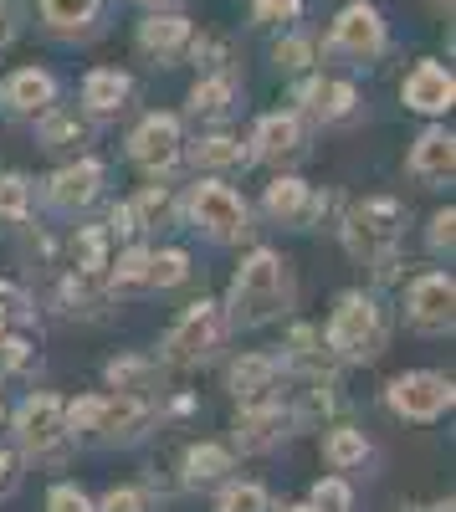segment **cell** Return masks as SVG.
<instances>
[{"mask_svg":"<svg viewBox=\"0 0 456 512\" xmlns=\"http://www.w3.org/2000/svg\"><path fill=\"white\" fill-rule=\"evenodd\" d=\"M226 338V313L216 303H190L180 313V323L164 333V359L170 364H200L221 349Z\"/></svg>","mask_w":456,"mask_h":512,"instance_id":"cell-5","label":"cell"},{"mask_svg":"<svg viewBox=\"0 0 456 512\" xmlns=\"http://www.w3.org/2000/svg\"><path fill=\"white\" fill-rule=\"evenodd\" d=\"M0 415H6V405H0Z\"/></svg>","mask_w":456,"mask_h":512,"instance_id":"cell-47","label":"cell"},{"mask_svg":"<svg viewBox=\"0 0 456 512\" xmlns=\"http://www.w3.org/2000/svg\"><path fill=\"white\" fill-rule=\"evenodd\" d=\"M62 415H67V431L77 436H93V425H98V415H103V395H82V400H72V405H62Z\"/></svg>","mask_w":456,"mask_h":512,"instance_id":"cell-36","label":"cell"},{"mask_svg":"<svg viewBox=\"0 0 456 512\" xmlns=\"http://www.w3.org/2000/svg\"><path fill=\"white\" fill-rule=\"evenodd\" d=\"M108 282H113V292H144L149 287V251L144 246H129L118 256V267L108 272Z\"/></svg>","mask_w":456,"mask_h":512,"instance_id":"cell-30","label":"cell"},{"mask_svg":"<svg viewBox=\"0 0 456 512\" xmlns=\"http://www.w3.org/2000/svg\"><path fill=\"white\" fill-rule=\"evenodd\" d=\"M67 415H62V400L57 395H31L21 410H16V441L31 451V456H62L67 446Z\"/></svg>","mask_w":456,"mask_h":512,"instance_id":"cell-7","label":"cell"},{"mask_svg":"<svg viewBox=\"0 0 456 512\" xmlns=\"http://www.w3.org/2000/svg\"><path fill=\"white\" fill-rule=\"evenodd\" d=\"M267 216L277 221V226H308L318 210H323V200L313 195V185H303L298 175H282V180H272L267 185Z\"/></svg>","mask_w":456,"mask_h":512,"instance_id":"cell-14","label":"cell"},{"mask_svg":"<svg viewBox=\"0 0 456 512\" xmlns=\"http://www.w3.org/2000/svg\"><path fill=\"white\" fill-rule=\"evenodd\" d=\"M400 231H405V205L390 200V195H375L354 205L344 216V246L349 256H359V262H380V256H390L400 246Z\"/></svg>","mask_w":456,"mask_h":512,"instance_id":"cell-3","label":"cell"},{"mask_svg":"<svg viewBox=\"0 0 456 512\" xmlns=\"http://www.w3.org/2000/svg\"><path fill=\"white\" fill-rule=\"evenodd\" d=\"M277 359L272 354H241L236 364H231V395L241 400V405H257V400H267L272 395V384H277Z\"/></svg>","mask_w":456,"mask_h":512,"instance_id":"cell-19","label":"cell"},{"mask_svg":"<svg viewBox=\"0 0 456 512\" xmlns=\"http://www.w3.org/2000/svg\"><path fill=\"white\" fill-rule=\"evenodd\" d=\"M36 134H41V149H52V154H62V149H77L82 139H88V123H82L77 113H67V108H47V113H41V128H36Z\"/></svg>","mask_w":456,"mask_h":512,"instance_id":"cell-25","label":"cell"},{"mask_svg":"<svg viewBox=\"0 0 456 512\" xmlns=\"http://www.w3.org/2000/svg\"><path fill=\"white\" fill-rule=\"evenodd\" d=\"M154 374H159V369H154L149 359H134V354L108 364V384H113V390H123V395H144L149 384H154Z\"/></svg>","mask_w":456,"mask_h":512,"instance_id":"cell-31","label":"cell"},{"mask_svg":"<svg viewBox=\"0 0 456 512\" xmlns=\"http://www.w3.org/2000/svg\"><path fill=\"white\" fill-rule=\"evenodd\" d=\"M16 482H21V472H16V456L0 446V497H11L16 492Z\"/></svg>","mask_w":456,"mask_h":512,"instance_id":"cell-45","label":"cell"},{"mask_svg":"<svg viewBox=\"0 0 456 512\" xmlns=\"http://www.w3.org/2000/svg\"><path fill=\"white\" fill-rule=\"evenodd\" d=\"M293 512H354V497H349V487L339 477H323L313 487V497L303 507H293Z\"/></svg>","mask_w":456,"mask_h":512,"instance_id":"cell-35","label":"cell"},{"mask_svg":"<svg viewBox=\"0 0 456 512\" xmlns=\"http://www.w3.org/2000/svg\"><path fill=\"white\" fill-rule=\"evenodd\" d=\"M231 472V451L216 441H200L185 451V487H216Z\"/></svg>","mask_w":456,"mask_h":512,"instance_id":"cell-24","label":"cell"},{"mask_svg":"<svg viewBox=\"0 0 456 512\" xmlns=\"http://www.w3.org/2000/svg\"><path fill=\"white\" fill-rule=\"evenodd\" d=\"M456 390H451V379L446 374H431V369H416V374H400L390 379V390H385V405L400 415V420H416V425H431L451 410Z\"/></svg>","mask_w":456,"mask_h":512,"instance_id":"cell-6","label":"cell"},{"mask_svg":"<svg viewBox=\"0 0 456 512\" xmlns=\"http://www.w3.org/2000/svg\"><path fill=\"white\" fill-rule=\"evenodd\" d=\"M328 52H339V57H354V62H375L385 52V21L380 11H369V6H349L334 31H328Z\"/></svg>","mask_w":456,"mask_h":512,"instance_id":"cell-9","label":"cell"},{"mask_svg":"<svg viewBox=\"0 0 456 512\" xmlns=\"http://www.w3.org/2000/svg\"><path fill=\"white\" fill-rule=\"evenodd\" d=\"M144 226H139V216H134V205L129 200H123V205H113V216H108V236H123V241H129V236H139Z\"/></svg>","mask_w":456,"mask_h":512,"instance_id":"cell-42","label":"cell"},{"mask_svg":"<svg viewBox=\"0 0 456 512\" xmlns=\"http://www.w3.org/2000/svg\"><path fill=\"white\" fill-rule=\"evenodd\" d=\"M328 349L349 364H369L385 354V318L375 308V297H364V292L339 297L334 318H328Z\"/></svg>","mask_w":456,"mask_h":512,"instance_id":"cell-2","label":"cell"},{"mask_svg":"<svg viewBox=\"0 0 456 512\" xmlns=\"http://www.w3.org/2000/svg\"><path fill=\"white\" fill-rule=\"evenodd\" d=\"M451 241H456V210L446 205L431 216V251H451Z\"/></svg>","mask_w":456,"mask_h":512,"instance_id":"cell-41","label":"cell"},{"mask_svg":"<svg viewBox=\"0 0 456 512\" xmlns=\"http://www.w3.org/2000/svg\"><path fill=\"white\" fill-rule=\"evenodd\" d=\"M246 154L267 159V164H282V159L303 154V123H298V113H267V118L257 123L252 149H246Z\"/></svg>","mask_w":456,"mask_h":512,"instance_id":"cell-15","label":"cell"},{"mask_svg":"<svg viewBox=\"0 0 456 512\" xmlns=\"http://www.w3.org/2000/svg\"><path fill=\"white\" fill-rule=\"evenodd\" d=\"M31 216V185L21 175H0V221L21 226Z\"/></svg>","mask_w":456,"mask_h":512,"instance_id":"cell-33","label":"cell"},{"mask_svg":"<svg viewBox=\"0 0 456 512\" xmlns=\"http://www.w3.org/2000/svg\"><path fill=\"white\" fill-rule=\"evenodd\" d=\"M103 190V164L98 159H77V164H62L52 185H47V200L57 210H82V205H93Z\"/></svg>","mask_w":456,"mask_h":512,"instance_id":"cell-13","label":"cell"},{"mask_svg":"<svg viewBox=\"0 0 456 512\" xmlns=\"http://www.w3.org/2000/svg\"><path fill=\"white\" fill-rule=\"evenodd\" d=\"M108 226H82L77 236H72V277H82V282H98L103 272H108Z\"/></svg>","mask_w":456,"mask_h":512,"instance_id":"cell-23","label":"cell"},{"mask_svg":"<svg viewBox=\"0 0 456 512\" xmlns=\"http://www.w3.org/2000/svg\"><path fill=\"white\" fill-rule=\"evenodd\" d=\"M47 512H93V497L82 492V487H72V482H62V487H52Z\"/></svg>","mask_w":456,"mask_h":512,"instance_id":"cell-40","label":"cell"},{"mask_svg":"<svg viewBox=\"0 0 456 512\" xmlns=\"http://www.w3.org/2000/svg\"><path fill=\"white\" fill-rule=\"evenodd\" d=\"M134 205V216H139V226H159L164 216H170V195H164L159 185H149L139 200H129Z\"/></svg>","mask_w":456,"mask_h":512,"instance_id":"cell-38","label":"cell"},{"mask_svg":"<svg viewBox=\"0 0 456 512\" xmlns=\"http://www.w3.org/2000/svg\"><path fill=\"white\" fill-rule=\"evenodd\" d=\"M451 169H456V139L446 128H426L416 139V149H410V175L426 180V185H446Z\"/></svg>","mask_w":456,"mask_h":512,"instance_id":"cell-17","label":"cell"},{"mask_svg":"<svg viewBox=\"0 0 456 512\" xmlns=\"http://www.w3.org/2000/svg\"><path fill=\"white\" fill-rule=\"evenodd\" d=\"M231 98H236L231 72H211V77H200L195 88H190V113L195 118H221L231 108Z\"/></svg>","mask_w":456,"mask_h":512,"instance_id":"cell-27","label":"cell"},{"mask_svg":"<svg viewBox=\"0 0 456 512\" xmlns=\"http://www.w3.org/2000/svg\"><path fill=\"white\" fill-rule=\"evenodd\" d=\"M154 425V405H149V395H103V415H98V425H93V436H103V441H139L144 431Z\"/></svg>","mask_w":456,"mask_h":512,"instance_id":"cell-12","label":"cell"},{"mask_svg":"<svg viewBox=\"0 0 456 512\" xmlns=\"http://www.w3.org/2000/svg\"><path fill=\"white\" fill-rule=\"evenodd\" d=\"M190 277V256L185 251H149V287H180Z\"/></svg>","mask_w":456,"mask_h":512,"instance_id":"cell-32","label":"cell"},{"mask_svg":"<svg viewBox=\"0 0 456 512\" xmlns=\"http://www.w3.org/2000/svg\"><path fill=\"white\" fill-rule=\"evenodd\" d=\"M246 159H252V154H246L236 139H226V134L190 144V164H195V169H226V164H246Z\"/></svg>","mask_w":456,"mask_h":512,"instance_id":"cell-28","label":"cell"},{"mask_svg":"<svg viewBox=\"0 0 456 512\" xmlns=\"http://www.w3.org/2000/svg\"><path fill=\"white\" fill-rule=\"evenodd\" d=\"M216 512H272V497H267V487H257V482H231V487L221 492Z\"/></svg>","mask_w":456,"mask_h":512,"instance_id":"cell-34","label":"cell"},{"mask_svg":"<svg viewBox=\"0 0 456 512\" xmlns=\"http://www.w3.org/2000/svg\"><path fill=\"white\" fill-rule=\"evenodd\" d=\"M11 31H16V21H11V6H6V0H0V47H6V41H11Z\"/></svg>","mask_w":456,"mask_h":512,"instance_id":"cell-46","label":"cell"},{"mask_svg":"<svg viewBox=\"0 0 456 512\" xmlns=\"http://www.w3.org/2000/svg\"><path fill=\"white\" fill-rule=\"evenodd\" d=\"M185 216L211 241H241L246 231H252L246 226V200L231 185H221V180H200L190 190V200H185Z\"/></svg>","mask_w":456,"mask_h":512,"instance_id":"cell-4","label":"cell"},{"mask_svg":"<svg viewBox=\"0 0 456 512\" xmlns=\"http://www.w3.org/2000/svg\"><path fill=\"white\" fill-rule=\"evenodd\" d=\"M287 308V267L277 251H252L231 277L226 328H262Z\"/></svg>","mask_w":456,"mask_h":512,"instance_id":"cell-1","label":"cell"},{"mask_svg":"<svg viewBox=\"0 0 456 512\" xmlns=\"http://www.w3.org/2000/svg\"><path fill=\"white\" fill-rule=\"evenodd\" d=\"M52 103H57V82H52V72H41V67H21V72H11V77H6V108H11V113L36 118V113H47Z\"/></svg>","mask_w":456,"mask_h":512,"instance_id":"cell-18","label":"cell"},{"mask_svg":"<svg viewBox=\"0 0 456 512\" xmlns=\"http://www.w3.org/2000/svg\"><path fill=\"white\" fill-rule=\"evenodd\" d=\"M31 359V344H26V338H0V364H6V369H21Z\"/></svg>","mask_w":456,"mask_h":512,"instance_id":"cell-44","label":"cell"},{"mask_svg":"<svg viewBox=\"0 0 456 512\" xmlns=\"http://www.w3.org/2000/svg\"><path fill=\"white\" fill-rule=\"evenodd\" d=\"M93 512H154V497L144 487H113Z\"/></svg>","mask_w":456,"mask_h":512,"instance_id":"cell-37","label":"cell"},{"mask_svg":"<svg viewBox=\"0 0 456 512\" xmlns=\"http://www.w3.org/2000/svg\"><path fill=\"white\" fill-rule=\"evenodd\" d=\"M303 103L318 123H344L359 108V93L349 82H303Z\"/></svg>","mask_w":456,"mask_h":512,"instance_id":"cell-22","label":"cell"},{"mask_svg":"<svg viewBox=\"0 0 456 512\" xmlns=\"http://www.w3.org/2000/svg\"><path fill=\"white\" fill-rule=\"evenodd\" d=\"M129 154L139 169H154V175H164L175 159H180V118L175 113H149L134 139H129Z\"/></svg>","mask_w":456,"mask_h":512,"instance_id":"cell-10","label":"cell"},{"mask_svg":"<svg viewBox=\"0 0 456 512\" xmlns=\"http://www.w3.org/2000/svg\"><path fill=\"white\" fill-rule=\"evenodd\" d=\"M277 67L282 72H303L308 62H313V41H303V36H287V41H277Z\"/></svg>","mask_w":456,"mask_h":512,"instance_id":"cell-39","label":"cell"},{"mask_svg":"<svg viewBox=\"0 0 456 512\" xmlns=\"http://www.w3.org/2000/svg\"><path fill=\"white\" fill-rule=\"evenodd\" d=\"M185 41H190V21H185V16H175V11L139 21V52H149V57H159V62L180 57Z\"/></svg>","mask_w":456,"mask_h":512,"instance_id":"cell-20","label":"cell"},{"mask_svg":"<svg viewBox=\"0 0 456 512\" xmlns=\"http://www.w3.org/2000/svg\"><path fill=\"white\" fill-rule=\"evenodd\" d=\"M303 0H257V21H293Z\"/></svg>","mask_w":456,"mask_h":512,"instance_id":"cell-43","label":"cell"},{"mask_svg":"<svg viewBox=\"0 0 456 512\" xmlns=\"http://www.w3.org/2000/svg\"><path fill=\"white\" fill-rule=\"evenodd\" d=\"M405 108H416V113H446L451 98H456V82L441 62H421L416 72L405 77Z\"/></svg>","mask_w":456,"mask_h":512,"instance_id":"cell-16","label":"cell"},{"mask_svg":"<svg viewBox=\"0 0 456 512\" xmlns=\"http://www.w3.org/2000/svg\"><path fill=\"white\" fill-rule=\"evenodd\" d=\"M405 318L416 333H451L456 323V282L446 272H426L410 282V297H405Z\"/></svg>","mask_w":456,"mask_h":512,"instance_id":"cell-8","label":"cell"},{"mask_svg":"<svg viewBox=\"0 0 456 512\" xmlns=\"http://www.w3.org/2000/svg\"><path fill=\"white\" fill-rule=\"evenodd\" d=\"M41 16L52 31H82L98 16V0H41Z\"/></svg>","mask_w":456,"mask_h":512,"instance_id":"cell-29","label":"cell"},{"mask_svg":"<svg viewBox=\"0 0 456 512\" xmlns=\"http://www.w3.org/2000/svg\"><path fill=\"white\" fill-rule=\"evenodd\" d=\"M323 461L334 466V472H354V466H364L369 461L364 431H354V425H334V431L323 436Z\"/></svg>","mask_w":456,"mask_h":512,"instance_id":"cell-26","label":"cell"},{"mask_svg":"<svg viewBox=\"0 0 456 512\" xmlns=\"http://www.w3.org/2000/svg\"><path fill=\"white\" fill-rule=\"evenodd\" d=\"M82 103H88V113H98V118L118 113L123 103H129V77H123L118 67H93L88 77H82Z\"/></svg>","mask_w":456,"mask_h":512,"instance_id":"cell-21","label":"cell"},{"mask_svg":"<svg viewBox=\"0 0 456 512\" xmlns=\"http://www.w3.org/2000/svg\"><path fill=\"white\" fill-rule=\"evenodd\" d=\"M287 425H293V415H287L282 405H272V400L241 405V415H236V451L241 456H262V451L282 446Z\"/></svg>","mask_w":456,"mask_h":512,"instance_id":"cell-11","label":"cell"}]
</instances>
